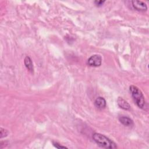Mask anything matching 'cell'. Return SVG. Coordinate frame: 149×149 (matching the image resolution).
Masks as SVG:
<instances>
[{
  "instance_id": "9",
  "label": "cell",
  "mask_w": 149,
  "mask_h": 149,
  "mask_svg": "<svg viewBox=\"0 0 149 149\" xmlns=\"http://www.w3.org/2000/svg\"><path fill=\"white\" fill-rule=\"evenodd\" d=\"M8 131L2 127L0 128V136H1V139L5 137L8 136Z\"/></svg>"
},
{
  "instance_id": "6",
  "label": "cell",
  "mask_w": 149,
  "mask_h": 149,
  "mask_svg": "<svg viewBox=\"0 0 149 149\" xmlns=\"http://www.w3.org/2000/svg\"><path fill=\"white\" fill-rule=\"evenodd\" d=\"M117 104L120 108H122L124 110H126V111L130 110L131 107H130V104L126 100H125L123 98H122L120 97L118 98Z\"/></svg>"
},
{
  "instance_id": "3",
  "label": "cell",
  "mask_w": 149,
  "mask_h": 149,
  "mask_svg": "<svg viewBox=\"0 0 149 149\" xmlns=\"http://www.w3.org/2000/svg\"><path fill=\"white\" fill-rule=\"evenodd\" d=\"M102 63L101 56L98 54H95L91 56L87 60V64L90 66L98 67Z\"/></svg>"
},
{
  "instance_id": "2",
  "label": "cell",
  "mask_w": 149,
  "mask_h": 149,
  "mask_svg": "<svg viewBox=\"0 0 149 149\" xmlns=\"http://www.w3.org/2000/svg\"><path fill=\"white\" fill-rule=\"evenodd\" d=\"M129 90L131 95L137 107L141 109H144L146 101L141 91L134 85H131L129 87Z\"/></svg>"
},
{
  "instance_id": "4",
  "label": "cell",
  "mask_w": 149,
  "mask_h": 149,
  "mask_svg": "<svg viewBox=\"0 0 149 149\" xmlns=\"http://www.w3.org/2000/svg\"><path fill=\"white\" fill-rule=\"evenodd\" d=\"M133 8L139 12H145L147 10V6L144 2L141 1H132Z\"/></svg>"
},
{
  "instance_id": "11",
  "label": "cell",
  "mask_w": 149,
  "mask_h": 149,
  "mask_svg": "<svg viewBox=\"0 0 149 149\" xmlns=\"http://www.w3.org/2000/svg\"><path fill=\"white\" fill-rule=\"evenodd\" d=\"M105 2V1H102V0H100V1H94V3L95 5L98 6V7H100V6H102V5L104 3V2Z\"/></svg>"
},
{
  "instance_id": "8",
  "label": "cell",
  "mask_w": 149,
  "mask_h": 149,
  "mask_svg": "<svg viewBox=\"0 0 149 149\" xmlns=\"http://www.w3.org/2000/svg\"><path fill=\"white\" fill-rule=\"evenodd\" d=\"M24 63L26 66V68L31 73H33L34 72V66H33V63L32 62L31 59L30 58V56H27L24 59Z\"/></svg>"
},
{
  "instance_id": "7",
  "label": "cell",
  "mask_w": 149,
  "mask_h": 149,
  "mask_svg": "<svg viewBox=\"0 0 149 149\" xmlns=\"http://www.w3.org/2000/svg\"><path fill=\"white\" fill-rule=\"evenodd\" d=\"M119 122L125 126L130 127L133 125V121L130 118L126 116H121L119 118Z\"/></svg>"
},
{
  "instance_id": "10",
  "label": "cell",
  "mask_w": 149,
  "mask_h": 149,
  "mask_svg": "<svg viewBox=\"0 0 149 149\" xmlns=\"http://www.w3.org/2000/svg\"><path fill=\"white\" fill-rule=\"evenodd\" d=\"M52 144H53L54 146L55 147H56V148H67L66 147L62 146L59 143H58V142H56V141H52Z\"/></svg>"
},
{
  "instance_id": "5",
  "label": "cell",
  "mask_w": 149,
  "mask_h": 149,
  "mask_svg": "<svg viewBox=\"0 0 149 149\" xmlns=\"http://www.w3.org/2000/svg\"><path fill=\"white\" fill-rule=\"evenodd\" d=\"M107 105L105 100L102 97H97L94 101L95 107L98 109H103L105 108Z\"/></svg>"
},
{
  "instance_id": "1",
  "label": "cell",
  "mask_w": 149,
  "mask_h": 149,
  "mask_svg": "<svg viewBox=\"0 0 149 149\" xmlns=\"http://www.w3.org/2000/svg\"><path fill=\"white\" fill-rule=\"evenodd\" d=\"M93 139L101 148L109 149H115L117 148L115 142L101 133H94L93 134Z\"/></svg>"
}]
</instances>
